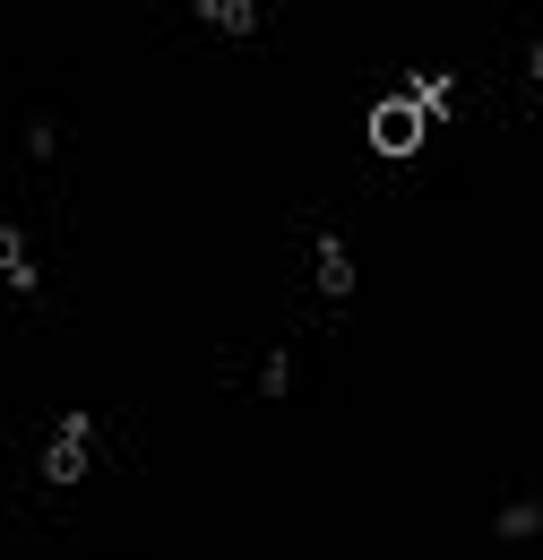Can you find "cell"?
<instances>
[{
	"instance_id": "7a4b0ae2",
	"label": "cell",
	"mask_w": 543,
	"mask_h": 560,
	"mask_svg": "<svg viewBox=\"0 0 543 560\" xmlns=\"http://www.w3.org/2000/svg\"><path fill=\"white\" fill-rule=\"evenodd\" d=\"M190 9V26L216 35V44H251V35H268V0H182Z\"/></svg>"
},
{
	"instance_id": "6da1fadb",
	"label": "cell",
	"mask_w": 543,
	"mask_h": 560,
	"mask_svg": "<svg viewBox=\"0 0 543 560\" xmlns=\"http://www.w3.org/2000/svg\"><path fill=\"white\" fill-rule=\"evenodd\" d=\"M423 139H431V121H423L414 95H380V104L362 113V147H371V155H423Z\"/></svg>"
}]
</instances>
